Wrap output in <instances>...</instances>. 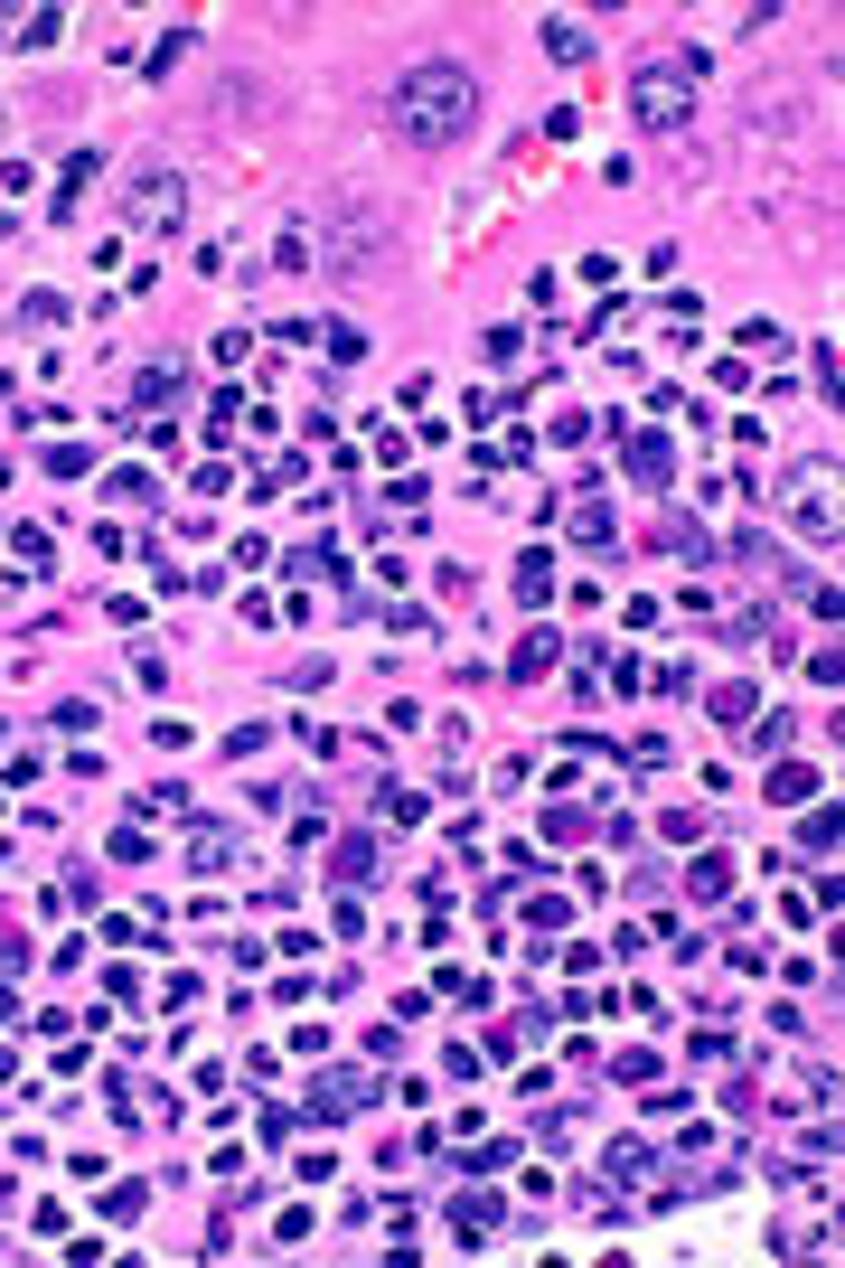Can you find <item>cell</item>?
I'll list each match as a JSON object with an SVG mask.
<instances>
[{
  "label": "cell",
  "instance_id": "1",
  "mask_svg": "<svg viewBox=\"0 0 845 1268\" xmlns=\"http://www.w3.org/2000/svg\"><path fill=\"white\" fill-rule=\"evenodd\" d=\"M395 132L414 141V151H442V141H461L469 122H479V85H469V67H451V57H432V67H414L395 85Z\"/></svg>",
  "mask_w": 845,
  "mask_h": 1268
},
{
  "label": "cell",
  "instance_id": "2",
  "mask_svg": "<svg viewBox=\"0 0 845 1268\" xmlns=\"http://www.w3.org/2000/svg\"><path fill=\"white\" fill-rule=\"evenodd\" d=\"M630 104H639V122H648V132H677V122L695 114V75H686V67H667V57H657V67H639Z\"/></svg>",
  "mask_w": 845,
  "mask_h": 1268
},
{
  "label": "cell",
  "instance_id": "3",
  "mask_svg": "<svg viewBox=\"0 0 845 1268\" xmlns=\"http://www.w3.org/2000/svg\"><path fill=\"white\" fill-rule=\"evenodd\" d=\"M132 216H141V226H179V179H141Z\"/></svg>",
  "mask_w": 845,
  "mask_h": 1268
},
{
  "label": "cell",
  "instance_id": "4",
  "mask_svg": "<svg viewBox=\"0 0 845 1268\" xmlns=\"http://www.w3.org/2000/svg\"><path fill=\"white\" fill-rule=\"evenodd\" d=\"M357 1100H367V1090H357V1080H320V1100H310V1109H320V1118H348Z\"/></svg>",
  "mask_w": 845,
  "mask_h": 1268
},
{
  "label": "cell",
  "instance_id": "5",
  "mask_svg": "<svg viewBox=\"0 0 845 1268\" xmlns=\"http://www.w3.org/2000/svg\"><path fill=\"white\" fill-rule=\"evenodd\" d=\"M545 47H555V57H592V38H583V20H545Z\"/></svg>",
  "mask_w": 845,
  "mask_h": 1268
},
{
  "label": "cell",
  "instance_id": "6",
  "mask_svg": "<svg viewBox=\"0 0 845 1268\" xmlns=\"http://www.w3.org/2000/svg\"><path fill=\"white\" fill-rule=\"evenodd\" d=\"M545 592H555V573H545V555H526L516 564V602H545Z\"/></svg>",
  "mask_w": 845,
  "mask_h": 1268
},
{
  "label": "cell",
  "instance_id": "7",
  "mask_svg": "<svg viewBox=\"0 0 845 1268\" xmlns=\"http://www.w3.org/2000/svg\"><path fill=\"white\" fill-rule=\"evenodd\" d=\"M545 667H555V639L526 630V649H516V677H545Z\"/></svg>",
  "mask_w": 845,
  "mask_h": 1268
},
{
  "label": "cell",
  "instance_id": "8",
  "mask_svg": "<svg viewBox=\"0 0 845 1268\" xmlns=\"http://www.w3.org/2000/svg\"><path fill=\"white\" fill-rule=\"evenodd\" d=\"M141 404H179V367H151V376H141Z\"/></svg>",
  "mask_w": 845,
  "mask_h": 1268
},
{
  "label": "cell",
  "instance_id": "9",
  "mask_svg": "<svg viewBox=\"0 0 845 1268\" xmlns=\"http://www.w3.org/2000/svg\"><path fill=\"white\" fill-rule=\"evenodd\" d=\"M630 461H639V479H667V461H677V451H667V442H657V432H648V442H639Z\"/></svg>",
  "mask_w": 845,
  "mask_h": 1268
},
{
  "label": "cell",
  "instance_id": "10",
  "mask_svg": "<svg viewBox=\"0 0 845 1268\" xmlns=\"http://www.w3.org/2000/svg\"><path fill=\"white\" fill-rule=\"evenodd\" d=\"M695 892H704V902H714V892H733V865H724V855H704V865H695Z\"/></svg>",
  "mask_w": 845,
  "mask_h": 1268
}]
</instances>
